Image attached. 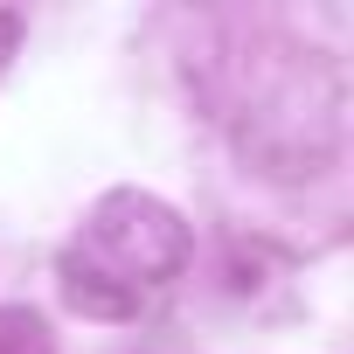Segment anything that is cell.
Masks as SVG:
<instances>
[{"mask_svg":"<svg viewBox=\"0 0 354 354\" xmlns=\"http://www.w3.org/2000/svg\"><path fill=\"white\" fill-rule=\"evenodd\" d=\"M70 257H84L91 271H104L111 285H125L132 299H146L153 285L181 278V264H188V223L174 216L167 202L139 195V188H111L91 209L84 236L70 243Z\"/></svg>","mask_w":354,"mask_h":354,"instance_id":"obj_1","label":"cell"},{"mask_svg":"<svg viewBox=\"0 0 354 354\" xmlns=\"http://www.w3.org/2000/svg\"><path fill=\"white\" fill-rule=\"evenodd\" d=\"M56 271H63V299H70L84 319H132V313H139V299H132L125 285H111L104 271H91L84 257H70V250H63V264H56Z\"/></svg>","mask_w":354,"mask_h":354,"instance_id":"obj_2","label":"cell"},{"mask_svg":"<svg viewBox=\"0 0 354 354\" xmlns=\"http://www.w3.org/2000/svg\"><path fill=\"white\" fill-rule=\"evenodd\" d=\"M0 354H56L35 306H0Z\"/></svg>","mask_w":354,"mask_h":354,"instance_id":"obj_3","label":"cell"},{"mask_svg":"<svg viewBox=\"0 0 354 354\" xmlns=\"http://www.w3.org/2000/svg\"><path fill=\"white\" fill-rule=\"evenodd\" d=\"M15 49H21V15H0V70H8Z\"/></svg>","mask_w":354,"mask_h":354,"instance_id":"obj_4","label":"cell"}]
</instances>
